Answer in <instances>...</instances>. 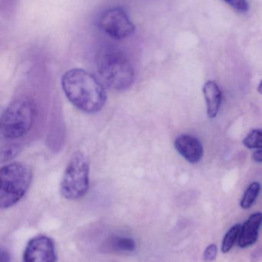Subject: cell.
<instances>
[{
  "label": "cell",
  "instance_id": "6da1fadb",
  "mask_svg": "<svg viewBox=\"0 0 262 262\" xmlns=\"http://www.w3.org/2000/svg\"><path fill=\"white\" fill-rule=\"evenodd\" d=\"M62 87L72 105L84 113H98L107 101L103 84L83 69H73L66 72L62 78Z\"/></svg>",
  "mask_w": 262,
  "mask_h": 262
},
{
  "label": "cell",
  "instance_id": "7a4b0ae2",
  "mask_svg": "<svg viewBox=\"0 0 262 262\" xmlns=\"http://www.w3.org/2000/svg\"><path fill=\"white\" fill-rule=\"evenodd\" d=\"M32 171L23 163L5 165L0 169V207L9 209L20 201L30 187Z\"/></svg>",
  "mask_w": 262,
  "mask_h": 262
},
{
  "label": "cell",
  "instance_id": "3957f363",
  "mask_svg": "<svg viewBox=\"0 0 262 262\" xmlns=\"http://www.w3.org/2000/svg\"><path fill=\"white\" fill-rule=\"evenodd\" d=\"M36 115L35 103L29 98L12 101L0 120V133L3 138L14 140L21 138L30 130Z\"/></svg>",
  "mask_w": 262,
  "mask_h": 262
},
{
  "label": "cell",
  "instance_id": "277c9868",
  "mask_svg": "<svg viewBox=\"0 0 262 262\" xmlns=\"http://www.w3.org/2000/svg\"><path fill=\"white\" fill-rule=\"evenodd\" d=\"M98 73L105 84L115 91L129 89L135 81V72L129 58L119 51L106 50L98 61Z\"/></svg>",
  "mask_w": 262,
  "mask_h": 262
},
{
  "label": "cell",
  "instance_id": "5b68a950",
  "mask_svg": "<svg viewBox=\"0 0 262 262\" xmlns=\"http://www.w3.org/2000/svg\"><path fill=\"white\" fill-rule=\"evenodd\" d=\"M89 188V161L81 151L75 152L63 174L60 191L64 198L75 200L87 193Z\"/></svg>",
  "mask_w": 262,
  "mask_h": 262
},
{
  "label": "cell",
  "instance_id": "8992f818",
  "mask_svg": "<svg viewBox=\"0 0 262 262\" xmlns=\"http://www.w3.org/2000/svg\"><path fill=\"white\" fill-rule=\"evenodd\" d=\"M98 26L103 33L115 40L126 39L135 32V24L121 6H113L102 12Z\"/></svg>",
  "mask_w": 262,
  "mask_h": 262
},
{
  "label": "cell",
  "instance_id": "52a82bcc",
  "mask_svg": "<svg viewBox=\"0 0 262 262\" xmlns=\"http://www.w3.org/2000/svg\"><path fill=\"white\" fill-rule=\"evenodd\" d=\"M23 262H56L55 245L46 235L29 240L25 249Z\"/></svg>",
  "mask_w": 262,
  "mask_h": 262
},
{
  "label": "cell",
  "instance_id": "ba28073f",
  "mask_svg": "<svg viewBox=\"0 0 262 262\" xmlns=\"http://www.w3.org/2000/svg\"><path fill=\"white\" fill-rule=\"evenodd\" d=\"M177 152L192 164L199 163L203 159L204 150L203 144L197 137L189 134L178 136L174 142Z\"/></svg>",
  "mask_w": 262,
  "mask_h": 262
},
{
  "label": "cell",
  "instance_id": "9c48e42d",
  "mask_svg": "<svg viewBox=\"0 0 262 262\" xmlns=\"http://www.w3.org/2000/svg\"><path fill=\"white\" fill-rule=\"evenodd\" d=\"M262 225V213L255 212L241 225V232L238 240V246L241 249H247L255 245L258 239L260 228Z\"/></svg>",
  "mask_w": 262,
  "mask_h": 262
},
{
  "label": "cell",
  "instance_id": "30bf717a",
  "mask_svg": "<svg viewBox=\"0 0 262 262\" xmlns=\"http://www.w3.org/2000/svg\"><path fill=\"white\" fill-rule=\"evenodd\" d=\"M203 95L206 99L208 117L214 119L218 115L221 106L223 97L221 90L216 82L208 81L203 86Z\"/></svg>",
  "mask_w": 262,
  "mask_h": 262
},
{
  "label": "cell",
  "instance_id": "8fae6325",
  "mask_svg": "<svg viewBox=\"0 0 262 262\" xmlns=\"http://www.w3.org/2000/svg\"><path fill=\"white\" fill-rule=\"evenodd\" d=\"M109 246L115 252L129 253L135 250L136 244L133 238L115 235L109 240Z\"/></svg>",
  "mask_w": 262,
  "mask_h": 262
},
{
  "label": "cell",
  "instance_id": "7c38bea8",
  "mask_svg": "<svg viewBox=\"0 0 262 262\" xmlns=\"http://www.w3.org/2000/svg\"><path fill=\"white\" fill-rule=\"evenodd\" d=\"M261 189V186L258 182H253L251 183L245 192L241 202H240V206L241 209H245V210L250 209L256 201Z\"/></svg>",
  "mask_w": 262,
  "mask_h": 262
},
{
  "label": "cell",
  "instance_id": "4fadbf2b",
  "mask_svg": "<svg viewBox=\"0 0 262 262\" xmlns=\"http://www.w3.org/2000/svg\"><path fill=\"white\" fill-rule=\"evenodd\" d=\"M241 229V225L236 224L231 227L226 232L221 243V251L223 254L229 253L235 243H238Z\"/></svg>",
  "mask_w": 262,
  "mask_h": 262
},
{
  "label": "cell",
  "instance_id": "5bb4252c",
  "mask_svg": "<svg viewBox=\"0 0 262 262\" xmlns=\"http://www.w3.org/2000/svg\"><path fill=\"white\" fill-rule=\"evenodd\" d=\"M243 145L248 149H262V130H253L243 140Z\"/></svg>",
  "mask_w": 262,
  "mask_h": 262
},
{
  "label": "cell",
  "instance_id": "9a60e30c",
  "mask_svg": "<svg viewBox=\"0 0 262 262\" xmlns=\"http://www.w3.org/2000/svg\"><path fill=\"white\" fill-rule=\"evenodd\" d=\"M223 1L226 2L235 11L241 13H244L249 10V6L246 0H223Z\"/></svg>",
  "mask_w": 262,
  "mask_h": 262
},
{
  "label": "cell",
  "instance_id": "2e32d148",
  "mask_svg": "<svg viewBox=\"0 0 262 262\" xmlns=\"http://www.w3.org/2000/svg\"><path fill=\"white\" fill-rule=\"evenodd\" d=\"M218 255V247L215 244H210L205 249L203 253V260L205 262L215 261Z\"/></svg>",
  "mask_w": 262,
  "mask_h": 262
},
{
  "label": "cell",
  "instance_id": "e0dca14e",
  "mask_svg": "<svg viewBox=\"0 0 262 262\" xmlns=\"http://www.w3.org/2000/svg\"><path fill=\"white\" fill-rule=\"evenodd\" d=\"M11 256L9 252L3 247L0 249V262H10Z\"/></svg>",
  "mask_w": 262,
  "mask_h": 262
},
{
  "label": "cell",
  "instance_id": "ac0fdd59",
  "mask_svg": "<svg viewBox=\"0 0 262 262\" xmlns=\"http://www.w3.org/2000/svg\"><path fill=\"white\" fill-rule=\"evenodd\" d=\"M252 160L256 163H262V149H258L253 152Z\"/></svg>",
  "mask_w": 262,
  "mask_h": 262
},
{
  "label": "cell",
  "instance_id": "d6986e66",
  "mask_svg": "<svg viewBox=\"0 0 262 262\" xmlns=\"http://www.w3.org/2000/svg\"><path fill=\"white\" fill-rule=\"evenodd\" d=\"M258 93L261 94L262 95V81L260 82L259 85L258 87Z\"/></svg>",
  "mask_w": 262,
  "mask_h": 262
}]
</instances>
